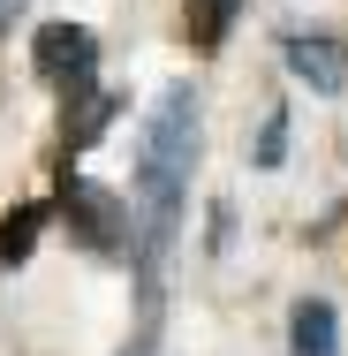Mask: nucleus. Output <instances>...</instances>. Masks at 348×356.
Listing matches in <instances>:
<instances>
[{"label":"nucleus","mask_w":348,"mask_h":356,"mask_svg":"<svg viewBox=\"0 0 348 356\" xmlns=\"http://www.w3.org/2000/svg\"><path fill=\"white\" fill-rule=\"evenodd\" d=\"M190 159H197V91H167L144 122V250H159L174 235V213H182V182H190Z\"/></svg>","instance_id":"obj_1"},{"label":"nucleus","mask_w":348,"mask_h":356,"mask_svg":"<svg viewBox=\"0 0 348 356\" xmlns=\"http://www.w3.org/2000/svg\"><path fill=\"white\" fill-rule=\"evenodd\" d=\"M31 61H38L46 83L76 91V83H91V69H99V38H91L83 23H46V31H38V46H31Z\"/></svg>","instance_id":"obj_2"},{"label":"nucleus","mask_w":348,"mask_h":356,"mask_svg":"<svg viewBox=\"0 0 348 356\" xmlns=\"http://www.w3.org/2000/svg\"><path fill=\"white\" fill-rule=\"evenodd\" d=\"M61 205H69V227L91 243V250H122V197H114V190H99V182H69Z\"/></svg>","instance_id":"obj_3"},{"label":"nucleus","mask_w":348,"mask_h":356,"mask_svg":"<svg viewBox=\"0 0 348 356\" xmlns=\"http://www.w3.org/2000/svg\"><path fill=\"white\" fill-rule=\"evenodd\" d=\"M288 69L310 91H348V46L341 38H288Z\"/></svg>","instance_id":"obj_4"},{"label":"nucleus","mask_w":348,"mask_h":356,"mask_svg":"<svg viewBox=\"0 0 348 356\" xmlns=\"http://www.w3.org/2000/svg\"><path fill=\"white\" fill-rule=\"evenodd\" d=\"M288 341H295V356H333V341H341V318H333V303H295V326H288Z\"/></svg>","instance_id":"obj_5"},{"label":"nucleus","mask_w":348,"mask_h":356,"mask_svg":"<svg viewBox=\"0 0 348 356\" xmlns=\"http://www.w3.org/2000/svg\"><path fill=\"white\" fill-rule=\"evenodd\" d=\"M235 15H242V0H190V8H182V23H190V46H219V38H227V23H235Z\"/></svg>","instance_id":"obj_6"},{"label":"nucleus","mask_w":348,"mask_h":356,"mask_svg":"<svg viewBox=\"0 0 348 356\" xmlns=\"http://www.w3.org/2000/svg\"><path fill=\"white\" fill-rule=\"evenodd\" d=\"M114 122V99L106 91H91V99H76V114H69V144H91L99 129Z\"/></svg>","instance_id":"obj_7"},{"label":"nucleus","mask_w":348,"mask_h":356,"mask_svg":"<svg viewBox=\"0 0 348 356\" xmlns=\"http://www.w3.org/2000/svg\"><path fill=\"white\" fill-rule=\"evenodd\" d=\"M31 235H38V205H23V213L0 220V266H15V258L31 250Z\"/></svg>","instance_id":"obj_8"},{"label":"nucleus","mask_w":348,"mask_h":356,"mask_svg":"<svg viewBox=\"0 0 348 356\" xmlns=\"http://www.w3.org/2000/svg\"><path fill=\"white\" fill-rule=\"evenodd\" d=\"M288 152V114H265V137H258V167H280Z\"/></svg>","instance_id":"obj_9"}]
</instances>
